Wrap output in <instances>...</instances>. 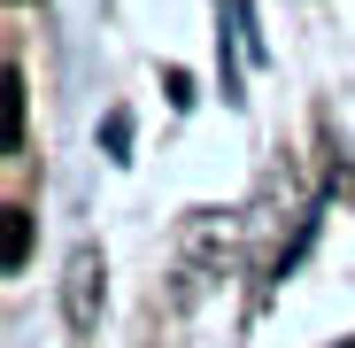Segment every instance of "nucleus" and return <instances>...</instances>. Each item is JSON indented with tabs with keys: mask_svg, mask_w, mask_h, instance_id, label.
Masks as SVG:
<instances>
[{
	"mask_svg": "<svg viewBox=\"0 0 355 348\" xmlns=\"http://www.w3.org/2000/svg\"><path fill=\"white\" fill-rule=\"evenodd\" d=\"M0 147H24V70H8V85H0Z\"/></svg>",
	"mask_w": 355,
	"mask_h": 348,
	"instance_id": "f257e3e1",
	"label": "nucleus"
},
{
	"mask_svg": "<svg viewBox=\"0 0 355 348\" xmlns=\"http://www.w3.org/2000/svg\"><path fill=\"white\" fill-rule=\"evenodd\" d=\"M24 256H31V209H8V248H0V263L24 271Z\"/></svg>",
	"mask_w": 355,
	"mask_h": 348,
	"instance_id": "f03ea898",
	"label": "nucleus"
}]
</instances>
